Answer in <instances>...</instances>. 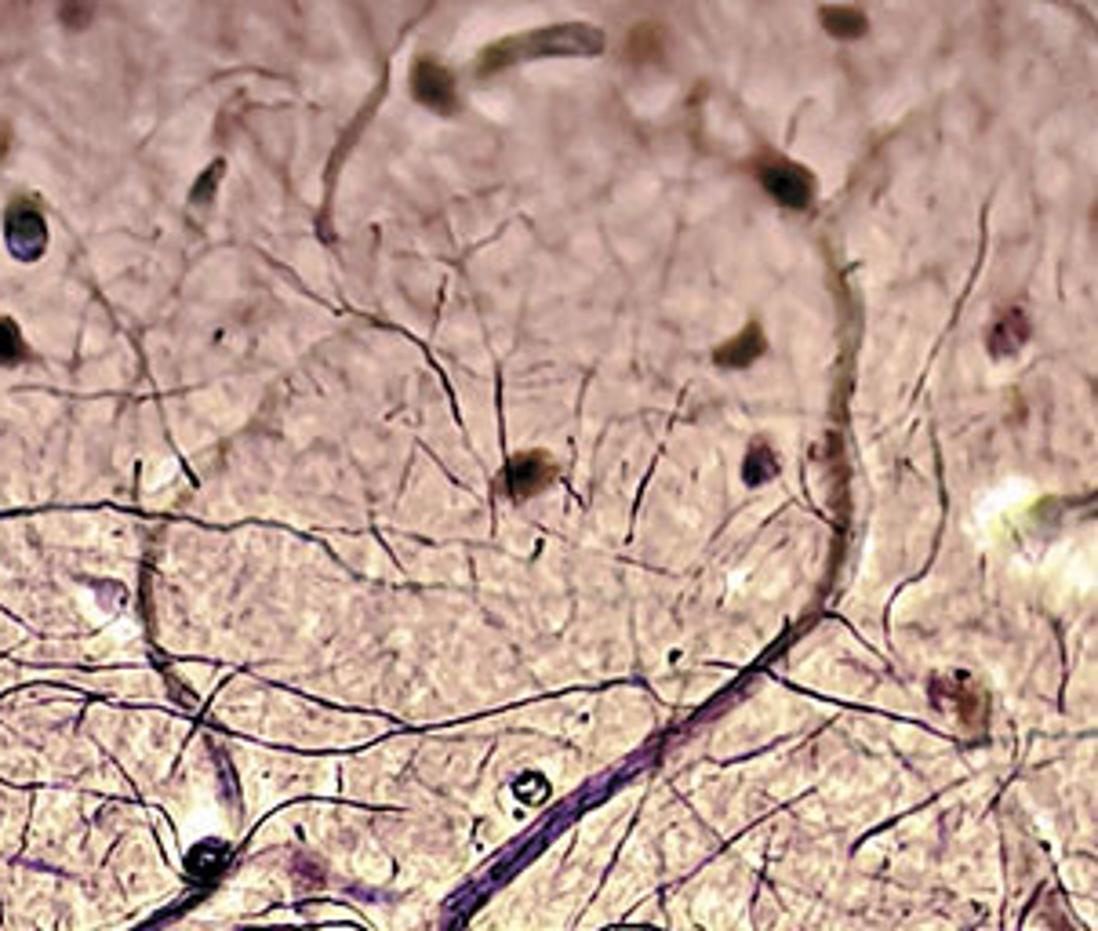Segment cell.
Wrapping results in <instances>:
<instances>
[{
    "instance_id": "6da1fadb",
    "label": "cell",
    "mask_w": 1098,
    "mask_h": 931,
    "mask_svg": "<svg viewBox=\"0 0 1098 931\" xmlns=\"http://www.w3.org/2000/svg\"><path fill=\"white\" fill-rule=\"evenodd\" d=\"M760 182L768 186V193L786 208H808L815 197V182L800 164L789 161H771L760 168Z\"/></svg>"
},
{
    "instance_id": "7a4b0ae2",
    "label": "cell",
    "mask_w": 1098,
    "mask_h": 931,
    "mask_svg": "<svg viewBox=\"0 0 1098 931\" xmlns=\"http://www.w3.org/2000/svg\"><path fill=\"white\" fill-rule=\"evenodd\" d=\"M8 244L19 259H37L48 244V226L30 201H15L8 211Z\"/></svg>"
},
{
    "instance_id": "3957f363",
    "label": "cell",
    "mask_w": 1098,
    "mask_h": 931,
    "mask_svg": "<svg viewBox=\"0 0 1098 931\" xmlns=\"http://www.w3.org/2000/svg\"><path fill=\"white\" fill-rule=\"evenodd\" d=\"M411 91H415V99L426 102L430 110H440V113L455 110V81H451V73L444 70V66H437V62L422 59L419 66H415V73H411Z\"/></svg>"
},
{
    "instance_id": "277c9868",
    "label": "cell",
    "mask_w": 1098,
    "mask_h": 931,
    "mask_svg": "<svg viewBox=\"0 0 1098 931\" xmlns=\"http://www.w3.org/2000/svg\"><path fill=\"white\" fill-rule=\"evenodd\" d=\"M553 477H557V466H553L546 455H539V451H531V455H517V459L510 462V491L517 495V499L542 491L549 481H553Z\"/></svg>"
},
{
    "instance_id": "5b68a950",
    "label": "cell",
    "mask_w": 1098,
    "mask_h": 931,
    "mask_svg": "<svg viewBox=\"0 0 1098 931\" xmlns=\"http://www.w3.org/2000/svg\"><path fill=\"white\" fill-rule=\"evenodd\" d=\"M760 350H764V335H760L757 328H746L739 339L728 342V346L717 353V361L731 364V368H742V364H749L753 357H760Z\"/></svg>"
},
{
    "instance_id": "8992f818",
    "label": "cell",
    "mask_w": 1098,
    "mask_h": 931,
    "mask_svg": "<svg viewBox=\"0 0 1098 931\" xmlns=\"http://www.w3.org/2000/svg\"><path fill=\"white\" fill-rule=\"evenodd\" d=\"M822 22H826V30L833 33V37H859V33L866 30V19H862L859 11H848V8H826L822 11Z\"/></svg>"
},
{
    "instance_id": "52a82bcc",
    "label": "cell",
    "mask_w": 1098,
    "mask_h": 931,
    "mask_svg": "<svg viewBox=\"0 0 1098 931\" xmlns=\"http://www.w3.org/2000/svg\"><path fill=\"white\" fill-rule=\"evenodd\" d=\"M1022 339H1026V317L1022 313H1008L1004 321L997 324V331H993V346H997L1000 353H1011L1015 346H1022Z\"/></svg>"
},
{
    "instance_id": "ba28073f",
    "label": "cell",
    "mask_w": 1098,
    "mask_h": 931,
    "mask_svg": "<svg viewBox=\"0 0 1098 931\" xmlns=\"http://www.w3.org/2000/svg\"><path fill=\"white\" fill-rule=\"evenodd\" d=\"M22 335L11 321H0V364H15L22 361Z\"/></svg>"
}]
</instances>
